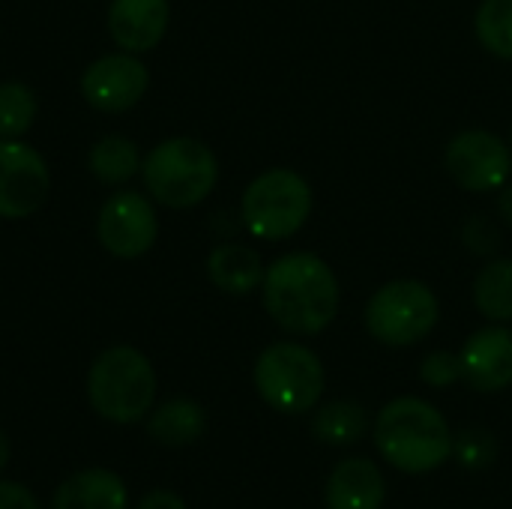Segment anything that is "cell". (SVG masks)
I'll return each mask as SVG.
<instances>
[{"instance_id": "obj_1", "label": "cell", "mask_w": 512, "mask_h": 509, "mask_svg": "<svg viewBox=\"0 0 512 509\" xmlns=\"http://www.w3.org/2000/svg\"><path fill=\"white\" fill-rule=\"evenodd\" d=\"M267 315L288 333L315 336L339 315V279L333 267L312 252L276 258L261 282Z\"/></svg>"}, {"instance_id": "obj_2", "label": "cell", "mask_w": 512, "mask_h": 509, "mask_svg": "<svg viewBox=\"0 0 512 509\" xmlns=\"http://www.w3.org/2000/svg\"><path fill=\"white\" fill-rule=\"evenodd\" d=\"M381 456L402 474H429L453 456V435L444 414L414 396L393 399L375 420Z\"/></svg>"}, {"instance_id": "obj_3", "label": "cell", "mask_w": 512, "mask_h": 509, "mask_svg": "<svg viewBox=\"0 0 512 509\" xmlns=\"http://www.w3.org/2000/svg\"><path fill=\"white\" fill-rule=\"evenodd\" d=\"M87 399L90 408L108 423H138L156 399V375L150 360L129 345L102 351L87 372Z\"/></svg>"}, {"instance_id": "obj_4", "label": "cell", "mask_w": 512, "mask_h": 509, "mask_svg": "<svg viewBox=\"0 0 512 509\" xmlns=\"http://www.w3.org/2000/svg\"><path fill=\"white\" fill-rule=\"evenodd\" d=\"M141 177L159 204L183 210L201 204L213 192L219 180V162L198 138H168L144 156Z\"/></svg>"}, {"instance_id": "obj_5", "label": "cell", "mask_w": 512, "mask_h": 509, "mask_svg": "<svg viewBox=\"0 0 512 509\" xmlns=\"http://www.w3.org/2000/svg\"><path fill=\"white\" fill-rule=\"evenodd\" d=\"M312 213V189L291 168H270L258 174L240 204V219L258 240L294 237Z\"/></svg>"}, {"instance_id": "obj_6", "label": "cell", "mask_w": 512, "mask_h": 509, "mask_svg": "<svg viewBox=\"0 0 512 509\" xmlns=\"http://www.w3.org/2000/svg\"><path fill=\"white\" fill-rule=\"evenodd\" d=\"M258 396L282 414H306L324 396V366L315 351L297 342H276L255 363Z\"/></svg>"}, {"instance_id": "obj_7", "label": "cell", "mask_w": 512, "mask_h": 509, "mask_svg": "<svg viewBox=\"0 0 512 509\" xmlns=\"http://www.w3.org/2000/svg\"><path fill=\"white\" fill-rule=\"evenodd\" d=\"M441 318L435 291L417 279H399L378 288L366 306V330L390 348L423 342Z\"/></svg>"}, {"instance_id": "obj_8", "label": "cell", "mask_w": 512, "mask_h": 509, "mask_svg": "<svg viewBox=\"0 0 512 509\" xmlns=\"http://www.w3.org/2000/svg\"><path fill=\"white\" fill-rule=\"evenodd\" d=\"M447 171L468 192H495L507 186L512 150L486 129H468L447 144Z\"/></svg>"}, {"instance_id": "obj_9", "label": "cell", "mask_w": 512, "mask_h": 509, "mask_svg": "<svg viewBox=\"0 0 512 509\" xmlns=\"http://www.w3.org/2000/svg\"><path fill=\"white\" fill-rule=\"evenodd\" d=\"M45 159L18 138H0V219H27L48 198Z\"/></svg>"}, {"instance_id": "obj_10", "label": "cell", "mask_w": 512, "mask_h": 509, "mask_svg": "<svg viewBox=\"0 0 512 509\" xmlns=\"http://www.w3.org/2000/svg\"><path fill=\"white\" fill-rule=\"evenodd\" d=\"M96 237L114 258H141L159 237L153 204L141 192L111 195L96 219Z\"/></svg>"}, {"instance_id": "obj_11", "label": "cell", "mask_w": 512, "mask_h": 509, "mask_svg": "<svg viewBox=\"0 0 512 509\" xmlns=\"http://www.w3.org/2000/svg\"><path fill=\"white\" fill-rule=\"evenodd\" d=\"M147 81V66L135 54H105L84 69L81 93L93 108L117 114L132 108L144 96Z\"/></svg>"}, {"instance_id": "obj_12", "label": "cell", "mask_w": 512, "mask_h": 509, "mask_svg": "<svg viewBox=\"0 0 512 509\" xmlns=\"http://www.w3.org/2000/svg\"><path fill=\"white\" fill-rule=\"evenodd\" d=\"M462 378L477 393H498L512 384V330L486 327L474 333L462 354Z\"/></svg>"}, {"instance_id": "obj_13", "label": "cell", "mask_w": 512, "mask_h": 509, "mask_svg": "<svg viewBox=\"0 0 512 509\" xmlns=\"http://www.w3.org/2000/svg\"><path fill=\"white\" fill-rule=\"evenodd\" d=\"M168 18H171L168 0H111L108 33L123 51L138 54L162 42L168 30Z\"/></svg>"}, {"instance_id": "obj_14", "label": "cell", "mask_w": 512, "mask_h": 509, "mask_svg": "<svg viewBox=\"0 0 512 509\" xmlns=\"http://www.w3.org/2000/svg\"><path fill=\"white\" fill-rule=\"evenodd\" d=\"M387 498L384 474L369 459H345L327 480L330 509H381Z\"/></svg>"}, {"instance_id": "obj_15", "label": "cell", "mask_w": 512, "mask_h": 509, "mask_svg": "<svg viewBox=\"0 0 512 509\" xmlns=\"http://www.w3.org/2000/svg\"><path fill=\"white\" fill-rule=\"evenodd\" d=\"M126 486L105 468H90L57 486L51 509H126Z\"/></svg>"}, {"instance_id": "obj_16", "label": "cell", "mask_w": 512, "mask_h": 509, "mask_svg": "<svg viewBox=\"0 0 512 509\" xmlns=\"http://www.w3.org/2000/svg\"><path fill=\"white\" fill-rule=\"evenodd\" d=\"M264 273L267 270L261 264V255L249 246H240V243H222L207 258L210 282L219 291L234 294V297H243V294H252L255 288H261Z\"/></svg>"}, {"instance_id": "obj_17", "label": "cell", "mask_w": 512, "mask_h": 509, "mask_svg": "<svg viewBox=\"0 0 512 509\" xmlns=\"http://www.w3.org/2000/svg\"><path fill=\"white\" fill-rule=\"evenodd\" d=\"M207 426V414L198 402L192 399H171L162 408L153 411L147 432L156 444L162 447H186L201 438Z\"/></svg>"}, {"instance_id": "obj_18", "label": "cell", "mask_w": 512, "mask_h": 509, "mask_svg": "<svg viewBox=\"0 0 512 509\" xmlns=\"http://www.w3.org/2000/svg\"><path fill=\"white\" fill-rule=\"evenodd\" d=\"M87 165L93 171V177H99L108 186L126 183L141 171V153L135 147V141L123 138V135H105L93 144Z\"/></svg>"}, {"instance_id": "obj_19", "label": "cell", "mask_w": 512, "mask_h": 509, "mask_svg": "<svg viewBox=\"0 0 512 509\" xmlns=\"http://www.w3.org/2000/svg\"><path fill=\"white\" fill-rule=\"evenodd\" d=\"M474 303L489 321H512V258L489 261L474 279Z\"/></svg>"}, {"instance_id": "obj_20", "label": "cell", "mask_w": 512, "mask_h": 509, "mask_svg": "<svg viewBox=\"0 0 512 509\" xmlns=\"http://www.w3.org/2000/svg\"><path fill=\"white\" fill-rule=\"evenodd\" d=\"M366 429H369V420L357 402H330L312 420V435L330 447L354 444L366 435Z\"/></svg>"}, {"instance_id": "obj_21", "label": "cell", "mask_w": 512, "mask_h": 509, "mask_svg": "<svg viewBox=\"0 0 512 509\" xmlns=\"http://www.w3.org/2000/svg\"><path fill=\"white\" fill-rule=\"evenodd\" d=\"M474 30L489 54L512 60V0H483L474 18Z\"/></svg>"}, {"instance_id": "obj_22", "label": "cell", "mask_w": 512, "mask_h": 509, "mask_svg": "<svg viewBox=\"0 0 512 509\" xmlns=\"http://www.w3.org/2000/svg\"><path fill=\"white\" fill-rule=\"evenodd\" d=\"M36 93L21 81L0 84V138H21L36 120Z\"/></svg>"}, {"instance_id": "obj_23", "label": "cell", "mask_w": 512, "mask_h": 509, "mask_svg": "<svg viewBox=\"0 0 512 509\" xmlns=\"http://www.w3.org/2000/svg\"><path fill=\"white\" fill-rule=\"evenodd\" d=\"M420 378L435 387V390H444L450 384H456L462 378V360L459 354H450V351H435L423 360L420 366Z\"/></svg>"}, {"instance_id": "obj_24", "label": "cell", "mask_w": 512, "mask_h": 509, "mask_svg": "<svg viewBox=\"0 0 512 509\" xmlns=\"http://www.w3.org/2000/svg\"><path fill=\"white\" fill-rule=\"evenodd\" d=\"M465 246L468 249H474L477 255H489V252H495L498 246H501V237H498V231H495V225H489L483 216H477V219H471L468 225H465Z\"/></svg>"}, {"instance_id": "obj_25", "label": "cell", "mask_w": 512, "mask_h": 509, "mask_svg": "<svg viewBox=\"0 0 512 509\" xmlns=\"http://www.w3.org/2000/svg\"><path fill=\"white\" fill-rule=\"evenodd\" d=\"M0 509H39V501L27 486L0 480Z\"/></svg>"}, {"instance_id": "obj_26", "label": "cell", "mask_w": 512, "mask_h": 509, "mask_svg": "<svg viewBox=\"0 0 512 509\" xmlns=\"http://www.w3.org/2000/svg\"><path fill=\"white\" fill-rule=\"evenodd\" d=\"M138 509H186L183 498L168 492V489H156L150 495H144V501L138 504Z\"/></svg>"}, {"instance_id": "obj_27", "label": "cell", "mask_w": 512, "mask_h": 509, "mask_svg": "<svg viewBox=\"0 0 512 509\" xmlns=\"http://www.w3.org/2000/svg\"><path fill=\"white\" fill-rule=\"evenodd\" d=\"M498 213L512 225V186H501V195H498Z\"/></svg>"}, {"instance_id": "obj_28", "label": "cell", "mask_w": 512, "mask_h": 509, "mask_svg": "<svg viewBox=\"0 0 512 509\" xmlns=\"http://www.w3.org/2000/svg\"><path fill=\"white\" fill-rule=\"evenodd\" d=\"M6 462H9V438L0 432V471L6 468Z\"/></svg>"}]
</instances>
